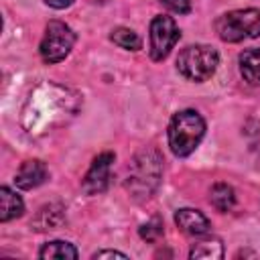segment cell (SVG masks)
<instances>
[{
  "mask_svg": "<svg viewBox=\"0 0 260 260\" xmlns=\"http://www.w3.org/2000/svg\"><path fill=\"white\" fill-rule=\"evenodd\" d=\"M160 177H162L160 152L156 148H144L132 158V162L128 167L126 191L134 199H146L156 191Z\"/></svg>",
  "mask_w": 260,
  "mask_h": 260,
  "instance_id": "1",
  "label": "cell"
},
{
  "mask_svg": "<svg viewBox=\"0 0 260 260\" xmlns=\"http://www.w3.org/2000/svg\"><path fill=\"white\" fill-rule=\"evenodd\" d=\"M205 134V122L195 110H183L169 124V146L173 154L187 156L195 150Z\"/></svg>",
  "mask_w": 260,
  "mask_h": 260,
  "instance_id": "2",
  "label": "cell"
},
{
  "mask_svg": "<svg viewBox=\"0 0 260 260\" xmlns=\"http://www.w3.org/2000/svg\"><path fill=\"white\" fill-rule=\"evenodd\" d=\"M215 32L225 43L256 39L260 37V10L256 8L230 10L215 20Z\"/></svg>",
  "mask_w": 260,
  "mask_h": 260,
  "instance_id": "3",
  "label": "cell"
},
{
  "mask_svg": "<svg viewBox=\"0 0 260 260\" xmlns=\"http://www.w3.org/2000/svg\"><path fill=\"white\" fill-rule=\"evenodd\" d=\"M219 63V55L209 45H189L177 57V69L183 77L191 81L209 79Z\"/></svg>",
  "mask_w": 260,
  "mask_h": 260,
  "instance_id": "4",
  "label": "cell"
},
{
  "mask_svg": "<svg viewBox=\"0 0 260 260\" xmlns=\"http://www.w3.org/2000/svg\"><path fill=\"white\" fill-rule=\"evenodd\" d=\"M73 43H75V32L71 30V26L61 20H51L39 45L41 59L45 63H59L69 55Z\"/></svg>",
  "mask_w": 260,
  "mask_h": 260,
  "instance_id": "5",
  "label": "cell"
},
{
  "mask_svg": "<svg viewBox=\"0 0 260 260\" xmlns=\"http://www.w3.org/2000/svg\"><path fill=\"white\" fill-rule=\"evenodd\" d=\"M181 32L177 22L167 16V14H158L152 18L150 22V59L152 61H162L167 59V55L171 53V49L177 45Z\"/></svg>",
  "mask_w": 260,
  "mask_h": 260,
  "instance_id": "6",
  "label": "cell"
},
{
  "mask_svg": "<svg viewBox=\"0 0 260 260\" xmlns=\"http://www.w3.org/2000/svg\"><path fill=\"white\" fill-rule=\"evenodd\" d=\"M114 152H102L100 156L93 158L85 179H83V191L87 195H95L102 193L108 183H110V171H112V162H114Z\"/></svg>",
  "mask_w": 260,
  "mask_h": 260,
  "instance_id": "7",
  "label": "cell"
},
{
  "mask_svg": "<svg viewBox=\"0 0 260 260\" xmlns=\"http://www.w3.org/2000/svg\"><path fill=\"white\" fill-rule=\"evenodd\" d=\"M175 223L179 225V230L187 236H195L201 238L209 232L211 223L209 219L199 211V209H191V207H183L175 213Z\"/></svg>",
  "mask_w": 260,
  "mask_h": 260,
  "instance_id": "8",
  "label": "cell"
},
{
  "mask_svg": "<svg viewBox=\"0 0 260 260\" xmlns=\"http://www.w3.org/2000/svg\"><path fill=\"white\" fill-rule=\"evenodd\" d=\"M47 177H49L47 165L43 160L32 158V160H24L20 165V169H18V173L14 177V183H16L18 189H26L28 191V189H35V187L43 185L47 181Z\"/></svg>",
  "mask_w": 260,
  "mask_h": 260,
  "instance_id": "9",
  "label": "cell"
},
{
  "mask_svg": "<svg viewBox=\"0 0 260 260\" xmlns=\"http://www.w3.org/2000/svg\"><path fill=\"white\" fill-rule=\"evenodd\" d=\"M24 203L20 195H16L10 187H0V221H10L22 215Z\"/></svg>",
  "mask_w": 260,
  "mask_h": 260,
  "instance_id": "10",
  "label": "cell"
},
{
  "mask_svg": "<svg viewBox=\"0 0 260 260\" xmlns=\"http://www.w3.org/2000/svg\"><path fill=\"white\" fill-rule=\"evenodd\" d=\"M238 61L242 77L252 85H260V49H246Z\"/></svg>",
  "mask_w": 260,
  "mask_h": 260,
  "instance_id": "11",
  "label": "cell"
},
{
  "mask_svg": "<svg viewBox=\"0 0 260 260\" xmlns=\"http://www.w3.org/2000/svg\"><path fill=\"white\" fill-rule=\"evenodd\" d=\"M63 221H65L63 207L61 205H47V207H43L39 211V215L35 217L32 225H35V230L45 232V230H57Z\"/></svg>",
  "mask_w": 260,
  "mask_h": 260,
  "instance_id": "12",
  "label": "cell"
},
{
  "mask_svg": "<svg viewBox=\"0 0 260 260\" xmlns=\"http://www.w3.org/2000/svg\"><path fill=\"white\" fill-rule=\"evenodd\" d=\"M41 258L45 260H67V258H77V250L73 244L69 242H63V240H53L49 244H45L39 252Z\"/></svg>",
  "mask_w": 260,
  "mask_h": 260,
  "instance_id": "13",
  "label": "cell"
},
{
  "mask_svg": "<svg viewBox=\"0 0 260 260\" xmlns=\"http://www.w3.org/2000/svg\"><path fill=\"white\" fill-rule=\"evenodd\" d=\"M189 256L191 258H205V260L221 258L223 256L221 240H217V238H203V240H199V242L193 244Z\"/></svg>",
  "mask_w": 260,
  "mask_h": 260,
  "instance_id": "14",
  "label": "cell"
},
{
  "mask_svg": "<svg viewBox=\"0 0 260 260\" xmlns=\"http://www.w3.org/2000/svg\"><path fill=\"white\" fill-rule=\"evenodd\" d=\"M209 201L211 205L217 209V211H230L234 205H236V195H234V189L225 183H215L211 187V195H209Z\"/></svg>",
  "mask_w": 260,
  "mask_h": 260,
  "instance_id": "15",
  "label": "cell"
},
{
  "mask_svg": "<svg viewBox=\"0 0 260 260\" xmlns=\"http://www.w3.org/2000/svg\"><path fill=\"white\" fill-rule=\"evenodd\" d=\"M110 39L114 41V45H118V47H122V49H128V51H138V49L142 47L140 37H138L134 30L126 28V26L114 28L112 35H110Z\"/></svg>",
  "mask_w": 260,
  "mask_h": 260,
  "instance_id": "16",
  "label": "cell"
},
{
  "mask_svg": "<svg viewBox=\"0 0 260 260\" xmlns=\"http://www.w3.org/2000/svg\"><path fill=\"white\" fill-rule=\"evenodd\" d=\"M138 234H140V238L146 240V242H154V240H158V238L162 236V223H160V219L154 217V219L146 221L144 225H140Z\"/></svg>",
  "mask_w": 260,
  "mask_h": 260,
  "instance_id": "17",
  "label": "cell"
},
{
  "mask_svg": "<svg viewBox=\"0 0 260 260\" xmlns=\"http://www.w3.org/2000/svg\"><path fill=\"white\" fill-rule=\"evenodd\" d=\"M169 10L179 12V14H187L191 10V0H160Z\"/></svg>",
  "mask_w": 260,
  "mask_h": 260,
  "instance_id": "18",
  "label": "cell"
},
{
  "mask_svg": "<svg viewBox=\"0 0 260 260\" xmlns=\"http://www.w3.org/2000/svg\"><path fill=\"white\" fill-rule=\"evenodd\" d=\"M91 258L98 260V258H128V256L122 252H116V250H102V252H95Z\"/></svg>",
  "mask_w": 260,
  "mask_h": 260,
  "instance_id": "19",
  "label": "cell"
},
{
  "mask_svg": "<svg viewBox=\"0 0 260 260\" xmlns=\"http://www.w3.org/2000/svg\"><path fill=\"white\" fill-rule=\"evenodd\" d=\"M45 2H47L51 8H57V10H61V8H67V6H69L73 0H45Z\"/></svg>",
  "mask_w": 260,
  "mask_h": 260,
  "instance_id": "20",
  "label": "cell"
}]
</instances>
